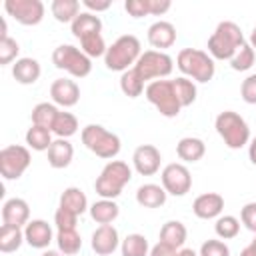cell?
Masks as SVG:
<instances>
[{"label":"cell","instance_id":"cell-1","mask_svg":"<svg viewBox=\"0 0 256 256\" xmlns=\"http://www.w3.org/2000/svg\"><path fill=\"white\" fill-rule=\"evenodd\" d=\"M246 44L240 26L232 20H224L216 26L208 38V54L216 60H232V56Z\"/></svg>","mask_w":256,"mask_h":256},{"label":"cell","instance_id":"cell-2","mask_svg":"<svg viewBox=\"0 0 256 256\" xmlns=\"http://www.w3.org/2000/svg\"><path fill=\"white\" fill-rule=\"evenodd\" d=\"M140 54H142L140 40L134 34H124V36H118L108 46L104 54V64L112 72H126L130 70V66L134 68Z\"/></svg>","mask_w":256,"mask_h":256},{"label":"cell","instance_id":"cell-3","mask_svg":"<svg viewBox=\"0 0 256 256\" xmlns=\"http://www.w3.org/2000/svg\"><path fill=\"white\" fill-rule=\"evenodd\" d=\"M178 70L194 82H210L216 72L214 58L198 48H182L176 56Z\"/></svg>","mask_w":256,"mask_h":256},{"label":"cell","instance_id":"cell-4","mask_svg":"<svg viewBox=\"0 0 256 256\" xmlns=\"http://www.w3.org/2000/svg\"><path fill=\"white\" fill-rule=\"evenodd\" d=\"M132 180V168L122 160H110L94 182V190L100 198L114 200L122 194L124 186Z\"/></svg>","mask_w":256,"mask_h":256},{"label":"cell","instance_id":"cell-5","mask_svg":"<svg viewBox=\"0 0 256 256\" xmlns=\"http://www.w3.org/2000/svg\"><path fill=\"white\" fill-rule=\"evenodd\" d=\"M80 138H82V144L92 154H96L98 158H104V160L116 158L120 148H122V142H120L118 134L110 132L102 124H88V126H84Z\"/></svg>","mask_w":256,"mask_h":256},{"label":"cell","instance_id":"cell-6","mask_svg":"<svg viewBox=\"0 0 256 256\" xmlns=\"http://www.w3.org/2000/svg\"><path fill=\"white\" fill-rule=\"evenodd\" d=\"M214 128H216L218 136L224 140V144L232 150H238L250 142V128H248L246 120L234 110L220 112L214 120Z\"/></svg>","mask_w":256,"mask_h":256},{"label":"cell","instance_id":"cell-7","mask_svg":"<svg viewBox=\"0 0 256 256\" xmlns=\"http://www.w3.org/2000/svg\"><path fill=\"white\" fill-rule=\"evenodd\" d=\"M146 100L164 116V118H176L182 110L172 80H152L144 90Z\"/></svg>","mask_w":256,"mask_h":256},{"label":"cell","instance_id":"cell-8","mask_svg":"<svg viewBox=\"0 0 256 256\" xmlns=\"http://www.w3.org/2000/svg\"><path fill=\"white\" fill-rule=\"evenodd\" d=\"M52 62L58 70H64L74 78H84L92 72V60L72 44H60L54 48Z\"/></svg>","mask_w":256,"mask_h":256},{"label":"cell","instance_id":"cell-9","mask_svg":"<svg viewBox=\"0 0 256 256\" xmlns=\"http://www.w3.org/2000/svg\"><path fill=\"white\" fill-rule=\"evenodd\" d=\"M134 70L138 76L148 82V80H162L172 74L174 70V60L170 54L160 52V50H144L134 64Z\"/></svg>","mask_w":256,"mask_h":256},{"label":"cell","instance_id":"cell-10","mask_svg":"<svg viewBox=\"0 0 256 256\" xmlns=\"http://www.w3.org/2000/svg\"><path fill=\"white\" fill-rule=\"evenodd\" d=\"M30 150L20 144H10L0 150V174L4 180H18L30 166Z\"/></svg>","mask_w":256,"mask_h":256},{"label":"cell","instance_id":"cell-11","mask_svg":"<svg viewBox=\"0 0 256 256\" xmlns=\"http://www.w3.org/2000/svg\"><path fill=\"white\" fill-rule=\"evenodd\" d=\"M4 10L16 22L24 26H36L44 18V2L42 0H6Z\"/></svg>","mask_w":256,"mask_h":256},{"label":"cell","instance_id":"cell-12","mask_svg":"<svg viewBox=\"0 0 256 256\" xmlns=\"http://www.w3.org/2000/svg\"><path fill=\"white\" fill-rule=\"evenodd\" d=\"M160 180H162V188L172 196H184L192 188V174L180 162L166 164L160 174Z\"/></svg>","mask_w":256,"mask_h":256},{"label":"cell","instance_id":"cell-13","mask_svg":"<svg viewBox=\"0 0 256 256\" xmlns=\"http://www.w3.org/2000/svg\"><path fill=\"white\" fill-rule=\"evenodd\" d=\"M162 154L154 144H140L132 154L134 170L140 176H154L160 170Z\"/></svg>","mask_w":256,"mask_h":256},{"label":"cell","instance_id":"cell-14","mask_svg":"<svg viewBox=\"0 0 256 256\" xmlns=\"http://www.w3.org/2000/svg\"><path fill=\"white\" fill-rule=\"evenodd\" d=\"M50 96L56 106L72 108L80 100V86L70 78H56L50 84Z\"/></svg>","mask_w":256,"mask_h":256},{"label":"cell","instance_id":"cell-15","mask_svg":"<svg viewBox=\"0 0 256 256\" xmlns=\"http://www.w3.org/2000/svg\"><path fill=\"white\" fill-rule=\"evenodd\" d=\"M92 250L98 256H108L112 254L118 246H120V236L118 230L112 224H100L94 232H92V240H90Z\"/></svg>","mask_w":256,"mask_h":256},{"label":"cell","instance_id":"cell-16","mask_svg":"<svg viewBox=\"0 0 256 256\" xmlns=\"http://www.w3.org/2000/svg\"><path fill=\"white\" fill-rule=\"evenodd\" d=\"M224 210V196L218 192H204L200 196H196L194 204H192V212L200 218V220H212L222 216Z\"/></svg>","mask_w":256,"mask_h":256},{"label":"cell","instance_id":"cell-17","mask_svg":"<svg viewBox=\"0 0 256 256\" xmlns=\"http://www.w3.org/2000/svg\"><path fill=\"white\" fill-rule=\"evenodd\" d=\"M24 240L26 244H30L32 248H38V250H46L50 246L54 238L52 234V226L46 222V220H30L26 226H24Z\"/></svg>","mask_w":256,"mask_h":256},{"label":"cell","instance_id":"cell-18","mask_svg":"<svg viewBox=\"0 0 256 256\" xmlns=\"http://www.w3.org/2000/svg\"><path fill=\"white\" fill-rule=\"evenodd\" d=\"M30 222V206L24 198H10L2 204V224L24 228Z\"/></svg>","mask_w":256,"mask_h":256},{"label":"cell","instance_id":"cell-19","mask_svg":"<svg viewBox=\"0 0 256 256\" xmlns=\"http://www.w3.org/2000/svg\"><path fill=\"white\" fill-rule=\"evenodd\" d=\"M148 42L156 50L164 52V48H170L176 42V28L168 20H158L148 28Z\"/></svg>","mask_w":256,"mask_h":256},{"label":"cell","instance_id":"cell-20","mask_svg":"<svg viewBox=\"0 0 256 256\" xmlns=\"http://www.w3.org/2000/svg\"><path fill=\"white\" fill-rule=\"evenodd\" d=\"M40 62L36 58H18L14 64H12V76L18 84H34L38 82L40 78Z\"/></svg>","mask_w":256,"mask_h":256},{"label":"cell","instance_id":"cell-21","mask_svg":"<svg viewBox=\"0 0 256 256\" xmlns=\"http://www.w3.org/2000/svg\"><path fill=\"white\" fill-rule=\"evenodd\" d=\"M72 158H74V146L66 138H56L48 148V164L56 170L70 166Z\"/></svg>","mask_w":256,"mask_h":256},{"label":"cell","instance_id":"cell-22","mask_svg":"<svg viewBox=\"0 0 256 256\" xmlns=\"http://www.w3.org/2000/svg\"><path fill=\"white\" fill-rule=\"evenodd\" d=\"M186 236H188V230L186 226L180 222V220H168L162 228H160V236H158V242L174 248V250H180L186 242Z\"/></svg>","mask_w":256,"mask_h":256},{"label":"cell","instance_id":"cell-23","mask_svg":"<svg viewBox=\"0 0 256 256\" xmlns=\"http://www.w3.org/2000/svg\"><path fill=\"white\" fill-rule=\"evenodd\" d=\"M166 196H168V192L160 184H152V182L142 184L136 190V202L140 206H144V208H160V206H164Z\"/></svg>","mask_w":256,"mask_h":256},{"label":"cell","instance_id":"cell-24","mask_svg":"<svg viewBox=\"0 0 256 256\" xmlns=\"http://www.w3.org/2000/svg\"><path fill=\"white\" fill-rule=\"evenodd\" d=\"M176 154L184 162H198L206 154V144L196 136H184L176 144Z\"/></svg>","mask_w":256,"mask_h":256},{"label":"cell","instance_id":"cell-25","mask_svg":"<svg viewBox=\"0 0 256 256\" xmlns=\"http://www.w3.org/2000/svg\"><path fill=\"white\" fill-rule=\"evenodd\" d=\"M70 30L78 40H82V38H86L90 34L102 32V20L92 12H80L76 16V20L70 24Z\"/></svg>","mask_w":256,"mask_h":256},{"label":"cell","instance_id":"cell-26","mask_svg":"<svg viewBox=\"0 0 256 256\" xmlns=\"http://www.w3.org/2000/svg\"><path fill=\"white\" fill-rule=\"evenodd\" d=\"M60 208L80 216V214H84L88 210V198L80 188L70 186L60 194Z\"/></svg>","mask_w":256,"mask_h":256},{"label":"cell","instance_id":"cell-27","mask_svg":"<svg viewBox=\"0 0 256 256\" xmlns=\"http://www.w3.org/2000/svg\"><path fill=\"white\" fill-rule=\"evenodd\" d=\"M88 210H90V218L98 224H112L120 214V206L114 200H106V198L96 200Z\"/></svg>","mask_w":256,"mask_h":256},{"label":"cell","instance_id":"cell-28","mask_svg":"<svg viewBox=\"0 0 256 256\" xmlns=\"http://www.w3.org/2000/svg\"><path fill=\"white\" fill-rule=\"evenodd\" d=\"M22 242H26L24 240V228L8 226V224L0 226V252H4V254L16 252L22 246Z\"/></svg>","mask_w":256,"mask_h":256},{"label":"cell","instance_id":"cell-29","mask_svg":"<svg viewBox=\"0 0 256 256\" xmlns=\"http://www.w3.org/2000/svg\"><path fill=\"white\" fill-rule=\"evenodd\" d=\"M58 114H60V110L56 108V104H52V102H40V104H36V106L32 108L30 118H32V124L52 130V126H54Z\"/></svg>","mask_w":256,"mask_h":256},{"label":"cell","instance_id":"cell-30","mask_svg":"<svg viewBox=\"0 0 256 256\" xmlns=\"http://www.w3.org/2000/svg\"><path fill=\"white\" fill-rule=\"evenodd\" d=\"M52 142H54L52 140V130H48V128L32 124L28 128V132H26V144H28V148H32L36 152H44V150L48 152Z\"/></svg>","mask_w":256,"mask_h":256},{"label":"cell","instance_id":"cell-31","mask_svg":"<svg viewBox=\"0 0 256 256\" xmlns=\"http://www.w3.org/2000/svg\"><path fill=\"white\" fill-rule=\"evenodd\" d=\"M120 252H122V256H148L150 246H148V240L144 234L132 232L120 242Z\"/></svg>","mask_w":256,"mask_h":256},{"label":"cell","instance_id":"cell-32","mask_svg":"<svg viewBox=\"0 0 256 256\" xmlns=\"http://www.w3.org/2000/svg\"><path fill=\"white\" fill-rule=\"evenodd\" d=\"M50 12L58 22H74L80 14V2L78 0H54L50 4Z\"/></svg>","mask_w":256,"mask_h":256},{"label":"cell","instance_id":"cell-33","mask_svg":"<svg viewBox=\"0 0 256 256\" xmlns=\"http://www.w3.org/2000/svg\"><path fill=\"white\" fill-rule=\"evenodd\" d=\"M172 86H174L176 98H178V102H180L182 108L194 104L196 94H198L194 80H190V78H186V76H180V78H174V80H172Z\"/></svg>","mask_w":256,"mask_h":256},{"label":"cell","instance_id":"cell-34","mask_svg":"<svg viewBox=\"0 0 256 256\" xmlns=\"http://www.w3.org/2000/svg\"><path fill=\"white\" fill-rule=\"evenodd\" d=\"M56 244L64 256H74L82 248V238L76 230H58L56 232Z\"/></svg>","mask_w":256,"mask_h":256},{"label":"cell","instance_id":"cell-35","mask_svg":"<svg viewBox=\"0 0 256 256\" xmlns=\"http://www.w3.org/2000/svg\"><path fill=\"white\" fill-rule=\"evenodd\" d=\"M120 90L128 98H138L146 90V86H144V80L138 76V72L134 68H130V70L122 72V76H120Z\"/></svg>","mask_w":256,"mask_h":256},{"label":"cell","instance_id":"cell-36","mask_svg":"<svg viewBox=\"0 0 256 256\" xmlns=\"http://www.w3.org/2000/svg\"><path fill=\"white\" fill-rule=\"evenodd\" d=\"M78 132V118L72 112H60L54 126H52V134H56L58 138H70Z\"/></svg>","mask_w":256,"mask_h":256},{"label":"cell","instance_id":"cell-37","mask_svg":"<svg viewBox=\"0 0 256 256\" xmlns=\"http://www.w3.org/2000/svg\"><path fill=\"white\" fill-rule=\"evenodd\" d=\"M214 232L220 240H230V238H236L238 232H240V220L232 214H224V216H218L216 218V224H214Z\"/></svg>","mask_w":256,"mask_h":256},{"label":"cell","instance_id":"cell-38","mask_svg":"<svg viewBox=\"0 0 256 256\" xmlns=\"http://www.w3.org/2000/svg\"><path fill=\"white\" fill-rule=\"evenodd\" d=\"M80 50H82V52L92 60V58L104 56V54H106V50H108V46H106V42H104L102 34L98 32V34H90V36L82 38V40H80Z\"/></svg>","mask_w":256,"mask_h":256},{"label":"cell","instance_id":"cell-39","mask_svg":"<svg viewBox=\"0 0 256 256\" xmlns=\"http://www.w3.org/2000/svg\"><path fill=\"white\" fill-rule=\"evenodd\" d=\"M254 58H256V52H254V48L246 42L234 56H232V60H230V66H232V70H236V72H246V70H250L252 68V64H254Z\"/></svg>","mask_w":256,"mask_h":256},{"label":"cell","instance_id":"cell-40","mask_svg":"<svg viewBox=\"0 0 256 256\" xmlns=\"http://www.w3.org/2000/svg\"><path fill=\"white\" fill-rule=\"evenodd\" d=\"M18 52H20V46H18V42L14 40V38H0V64L2 66H6V64H10L12 60H18L16 56H18Z\"/></svg>","mask_w":256,"mask_h":256},{"label":"cell","instance_id":"cell-41","mask_svg":"<svg viewBox=\"0 0 256 256\" xmlns=\"http://www.w3.org/2000/svg\"><path fill=\"white\" fill-rule=\"evenodd\" d=\"M198 256H230V248L220 238H210L200 246Z\"/></svg>","mask_w":256,"mask_h":256},{"label":"cell","instance_id":"cell-42","mask_svg":"<svg viewBox=\"0 0 256 256\" xmlns=\"http://www.w3.org/2000/svg\"><path fill=\"white\" fill-rule=\"evenodd\" d=\"M54 224H56V228H58V230H76L78 216L58 206V210L54 212Z\"/></svg>","mask_w":256,"mask_h":256},{"label":"cell","instance_id":"cell-43","mask_svg":"<svg viewBox=\"0 0 256 256\" xmlns=\"http://www.w3.org/2000/svg\"><path fill=\"white\" fill-rule=\"evenodd\" d=\"M240 96L246 104H256V74H250L240 84Z\"/></svg>","mask_w":256,"mask_h":256},{"label":"cell","instance_id":"cell-44","mask_svg":"<svg viewBox=\"0 0 256 256\" xmlns=\"http://www.w3.org/2000/svg\"><path fill=\"white\" fill-rule=\"evenodd\" d=\"M240 220H242V224H244L252 234H256V202H248V204L242 206V210H240Z\"/></svg>","mask_w":256,"mask_h":256},{"label":"cell","instance_id":"cell-45","mask_svg":"<svg viewBox=\"0 0 256 256\" xmlns=\"http://www.w3.org/2000/svg\"><path fill=\"white\" fill-rule=\"evenodd\" d=\"M124 10L132 16V18H142V16H148L150 10H148V0H126L124 2Z\"/></svg>","mask_w":256,"mask_h":256},{"label":"cell","instance_id":"cell-46","mask_svg":"<svg viewBox=\"0 0 256 256\" xmlns=\"http://www.w3.org/2000/svg\"><path fill=\"white\" fill-rule=\"evenodd\" d=\"M170 0H148V10L152 16H162L164 12L170 10Z\"/></svg>","mask_w":256,"mask_h":256},{"label":"cell","instance_id":"cell-47","mask_svg":"<svg viewBox=\"0 0 256 256\" xmlns=\"http://www.w3.org/2000/svg\"><path fill=\"white\" fill-rule=\"evenodd\" d=\"M82 4L88 8V12H104V10H108L110 6H112V2L110 0H82Z\"/></svg>","mask_w":256,"mask_h":256},{"label":"cell","instance_id":"cell-48","mask_svg":"<svg viewBox=\"0 0 256 256\" xmlns=\"http://www.w3.org/2000/svg\"><path fill=\"white\" fill-rule=\"evenodd\" d=\"M176 252H178V250H174V248H170V246L158 242V244H154V246L150 248V254H148V256H176Z\"/></svg>","mask_w":256,"mask_h":256},{"label":"cell","instance_id":"cell-49","mask_svg":"<svg viewBox=\"0 0 256 256\" xmlns=\"http://www.w3.org/2000/svg\"><path fill=\"white\" fill-rule=\"evenodd\" d=\"M248 158H250V162L256 166V136L248 142Z\"/></svg>","mask_w":256,"mask_h":256},{"label":"cell","instance_id":"cell-50","mask_svg":"<svg viewBox=\"0 0 256 256\" xmlns=\"http://www.w3.org/2000/svg\"><path fill=\"white\" fill-rule=\"evenodd\" d=\"M176 256H198L192 248H180L178 252H176Z\"/></svg>","mask_w":256,"mask_h":256},{"label":"cell","instance_id":"cell-51","mask_svg":"<svg viewBox=\"0 0 256 256\" xmlns=\"http://www.w3.org/2000/svg\"><path fill=\"white\" fill-rule=\"evenodd\" d=\"M248 44L254 48V52H256V26L252 28V32H250V40H248Z\"/></svg>","mask_w":256,"mask_h":256},{"label":"cell","instance_id":"cell-52","mask_svg":"<svg viewBox=\"0 0 256 256\" xmlns=\"http://www.w3.org/2000/svg\"><path fill=\"white\" fill-rule=\"evenodd\" d=\"M40 256H64L60 250H44Z\"/></svg>","mask_w":256,"mask_h":256},{"label":"cell","instance_id":"cell-53","mask_svg":"<svg viewBox=\"0 0 256 256\" xmlns=\"http://www.w3.org/2000/svg\"><path fill=\"white\" fill-rule=\"evenodd\" d=\"M248 250H250V252H252V254L256 256V234H254V238H252V242L248 244Z\"/></svg>","mask_w":256,"mask_h":256},{"label":"cell","instance_id":"cell-54","mask_svg":"<svg viewBox=\"0 0 256 256\" xmlns=\"http://www.w3.org/2000/svg\"><path fill=\"white\" fill-rule=\"evenodd\" d=\"M240 256H254V254H252V252L248 250V246H246V248H244V250L240 252Z\"/></svg>","mask_w":256,"mask_h":256}]
</instances>
